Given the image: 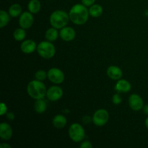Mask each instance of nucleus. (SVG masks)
<instances>
[{
    "label": "nucleus",
    "mask_w": 148,
    "mask_h": 148,
    "mask_svg": "<svg viewBox=\"0 0 148 148\" xmlns=\"http://www.w3.org/2000/svg\"><path fill=\"white\" fill-rule=\"evenodd\" d=\"M145 126H146V127H147V129L148 130V116L147 117V119H145Z\"/></svg>",
    "instance_id": "33"
},
{
    "label": "nucleus",
    "mask_w": 148,
    "mask_h": 148,
    "mask_svg": "<svg viewBox=\"0 0 148 148\" xmlns=\"http://www.w3.org/2000/svg\"><path fill=\"white\" fill-rule=\"evenodd\" d=\"M103 12V9L102 6L100 4H94L90 7V15L92 16V17H99L100 16L102 15Z\"/></svg>",
    "instance_id": "20"
},
{
    "label": "nucleus",
    "mask_w": 148,
    "mask_h": 148,
    "mask_svg": "<svg viewBox=\"0 0 148 148\" xmlns=\"http://www.w3.org/2000/svg\"><path fill=\"white\" fill-rule=\"evenodd\" d=\"M143 110V111H144L145 114L146 115L148 116V104H146V105L144 106Z\"/></svg>",
    "instance_id": "31"
},
{
    "label": "nucleus",
    "mask_w": 148,
    "mask_h": 148,
    "mask_svg": "<svg viewBox=\"0 0 148 148\" xmlns=\"http://www.w3.org/2000/svg\"><path fill=\"white\" fill-rule=\"evenodd\" d=\"M109 120V114L108 111L103 108H100L94 113L92 116V122L97 127L106 125Z\"/></svg>",
    "instance_id": "6"
},
{
    "label": "nucleus",
    "mask_w": 148,
    "mask_h": 148,
    "mask_svg": "<svg viewBox=\"0 0 148 148\" xmlns=\"http://www.w3.org/2000/svg\"><path fill=\"white\" fill-rule=\"evenodd\" d=\"M69 137L75 143H79L84 140L85 132L83 127L79 123H74L70 125L68 131Z\"/></svg>",
    "instance_id": "5"
},
{
    "label": "nucleus",
    "mask_w": 148,
    "mask_h": 148,
    "mask_svg": "<svg viewBox=\"0 0 148 148\" xmlns=\"http://www.w3.org/2000/svg\"><path fill=\"white\" fill-rule=\"evenodd\" d=\"M13 37H14V40L17 41H22L24 40L26 37V31L25 29L23 28L20 27V28L15 29V30L13 33Z\"/></svg>",
    "instance_id": "22"
},
{
    "label": "nucleus",
    "mask_w": 148,
    "mask_h": 148,
    "mask_svg": "<svg viewBox=\"0 0 148 148\" xmlns=\"http://www.w3.org/2000/svg\"><path fill=\"white\" fill-rule=\"evenodd\" d=\"M129 106L134 111H140L144 107V101L138 94H132L129 97Z\"/></svg>",
    "instance_id": "10"
},
{
    "label": "nucleus",
    "mask_w": 148,
    "mask_h": 148,
    "mask_svg": "<svg viewBox=\"0 0 148 148\" xmlns=\"http://www.w3.org/2000/svg\"><path fill=\"white\" fill-rule=\"evenodd\" d=\"M6 116H7V119L10 120V121H13L14 119V118H15V116H14L13 112H7L6 114Z\"/></svg>",
    "instance_id": "30"
},
{
    "label": "nucleus",
    "mask_w": 148,
    "mask_h": 148,
    "mask_svg": "<svg viewBox=\"0 0 148 148\" xmlns=\"http://www.w3.org/2000/svg\"><path fill=\"white\" fill-rule=\"evenodd\" d=\"M34 23V17L30 12H24L22 13L19 18V25L24 29H29L32 27Z\"/></svg>",
    "instance_id": "9"
},
{
    "label": "nucleus",
    "mask_w": 148,
    "mask_h": 148,
    "mask_svg": "<svg viewBox=\"0 0 148 148\" xmlns=\"http://www.w3.org/2000/svg\"><path fill=\"white\" fill-rule=\"evenodd\" d=\"M46 85L42 81L34 79L30 81L27 86V92L30 98L38 100L44 98L46 96Z\"/></svg>",
    "instance_id": "2"
},
{
    "label": "nucleus",
    "mask_w": 148,
    "mask_h": 148,
    "mask_svg": "<svg viewBox=\"0 0 148 148\" xmlns=\"http://www.w3.org/2000/svg\"><path fill=\"white\" fill-rule=\"evenodd\" d=\"M46 108H47V104H46V101L43 98L36 100V102L34 104V109L38 114H43L46 111Z\"/></svg>",
    "instance_id": "19"
},
{
    "label": "nucleus",
    "mask_w": 148,
    "mask_h": 148,
    "mask_svg": "<svg viewBox=\"0 0 148 148\" xmlns=\"http://www.w3.org/2000/svg\"><path fill=\"white\" fill-rule=\"evenodd\" d=\"M79 147L81 148H91L92 147V145L90 141H85L81 143Z\"/></svg>",
    "instance_id": "27"
},
{
    "label": "nucleus",
    "mask_w": 148,
    "mask_h": 148,
    "mask_svg": "<svg viewBox=\"0 0 148 148\" xmlns=\"http://www.w3.org/2000/svg\"><path fill=\"white\" fill-rule=\"evenodd\" d=\"M132 85L129 81L124 79H120L117 80L115 85V90L119 92H128L131 90Z\"/></svg>",
    "instance_id": "15"
},
{
    "label": "nucleus",
    "mask_w": 148,
    "mask_h": 148,
    "mask_svg": "<svg viewBox=\"0 0 148 148\" xmlns=\"http://www.w3.org/2000/svg\"><path fill=\"white\" fill-rule=\"evenodd\" d=\"M48 79L53 84H59L62 83L64 81L65 76L64 72L61 69H58L56 67L51 68L48 71Z\"/></svg>",
    "instance_id": "7"
},
{
    "label": "nucleus",
    "mask_w": 148,
    "mask_h": 148,
    "mask_svg": "<svg viewBox=\"0 0 148 148\" xmlns=\"http://www.w3.org/2000/svg\"><path fill=\"white\" fill-rule=\"evenodd\" d=\"M10 17L11 16L10 15L9 12L7 13L4 10L0 11V27L1 28H3L8 24L10 20Z\"/></svg>",
    "instance_id": "23"
},
{
    "label": "nucleus",
    "mask_w": 148,
    "mask_h": 148,
    "mask_svg": "<svg viewBox=\"0 0 148 148\" xmlns=\"http://www.w3.org/2000/svg\"><path fill=\"white\" fill-rule=\"evenodd\" d=\"M69 20V14L61 10L53 11L49 17L51 25L56 29H62L67 25Z\"/></svg>",
    "instance_id": "3"
},
{
    "label": "nucleus",
    "mask_w": 148,
    "mask_h": 148,
    "mask_svg": "<svg viewBox=\"0 0 148 148\" xmlns=\"http://www.w3.org/2000/svg\"><path fill=\"white\" fill-rule=\"evenodd\" d=\"M27 9L32 14H37L41 9V4L39 0H30L27 4Z\"/></svg>",
    "instance_id": "18"
},
{
    "label": "nucleus",
    "mask_w": 148,
    "mask_h": 148,
    "mask_svg": "<svg viewBox=\"0 0 148 148\" xmlns=\"http://www.w3.org/2000/svg\"><path fill=\"white\" fill-rule=\"evenodd\" d=\"M0 147L1 148H11V146L9 144H7V143H1V145H0Z\"/></svg>",
    "instance_id": "32"
},
{
    "label": "nucleus",
    "mask_w": 148,
    "mask_h": 148,
    "mask_svg": "<svg viewBox=\"0 0 148 148\" xmlns=\"http://www.w3.org/2000/svg\"><path fill=\"white\" fill-rule=\"evenodd\" d=\"M81 1L82 4L86 7H90L95 2V0H81Z\"/></svg>",
    "instance_id": "28"
},
{
    "label": "nucleus",
    "mask_w": 148,
    "mask_h": 148,
    "mask_svg": "<svg viewBox=\"0 0 148 148\" xmlns=\"http://www.w3.org/2000/svg\"><path fill=\"white\" fill-rule=\"evenodd\" d=\"M37 51L39 56L46 59H51L56 53V49L53 44L49 40H45L38 43L37 46Z\"/></svg>",
    "instance_id": "4"
},
{
    "label": "nucleus",
    "mask_w": 148,
    "mask_h": 148,
    "mask_svg": "<svg viewBox=\"0 0 148 148\" xmlns=\"http://www.w3.org/2000/svg\"><path fill=\"white\" fill-rule=\"evenodd\" d=\"M46 77H48V72L43 70V69L38 70L36 72V74H35V78H36V79L42 81V82L44 81L46 79Z\"/></svg>",
    "instance_id": "24"
},
{
    "label": "nucleus",
    "mask_w": 148,
    "mask_h": 148,
    "mask_svg": "<svg viewBox=\"0 0 148 148\" xmlns=\"http://www.w3.org/2000/svg\"><path fill=\"white\" fill-rule=\"evenodd\" d=\"M53 127H56V129H62L66 125V118L62 114H57L53 117L52 120Z\"/></svg>",
    "instance_id": "16"
},
{
    "label": "nucleus",
    "mask_w": 148,
    "mask_h": 148,
    "mask_svg": "<svg viewBox=\"0 0 148 148\" xmlns=\"http://www.w3.org/2000/svg\"><path fill=\"white\" fill-rule=\"evenodd\" d=\"M9 14L12 17H20L22 14V7L19 4H13L9 8Z\"/></svg>",
    "instance_id": "21"
},
{
    "label": "nucleus",
    "mask_w": 148,
    "mask_h": 148,
    "mask_svg": "<svg viewBox=\"0 0 148 148\" xmlns=\"http://www.w3.org/2000/svg\"><path fill=\"white\" fill-rule=\"evenodd\" d=\"M121 101H122V98H121L119 94L116 93L113 95L112 102L114 105H119L121 103Z\"/></svg>",
    "instance_id": "25"
},
{
    "label": "nucleus",
    "mask_w": 148,
    "mask_h": 148,
    "mask_svg": "<svg viewBox=\"0 0 148 148\" xmlns=\"http://www.w3.org/2000/svg\"><path fill=\"white\" fill-rule=\"evenodd\" d=\"M91 121H92V118H91L89 116H83V118H82V122L85 124H90Z\"/></svg>",
    "instance_id": "29"
},
{
    "label": "nucleus",
    "mask_w": 148,
    "mask_h": 148,
    "mask_svg": "<svg viewBox=\"0 0 148 148\" xmlns=\"http://www.w3.org/2000/svg\"><path fill=\"white\" fill-rule=\"evenodd\" d=\"M69 19L74 24L81 25L87 23L89 18V10L83 4H76L72 7L69 12Z\"/></svg>",
    "instance_id": "1"
},
{
    "label": "nucleus",
    "mask_w": 148,
    "mask_h": 148,
    "mask_svg": "<svg viewBox=\"0 0 148 148\" xmlns=\"http://www.w3.org/2000/svg\"><path fill=\"white\" fill-rule=\"evenodd\" d=\"M63 90L61 87L58 86V85H53L47 90L46 98H48L49 101L54 102V101L60 100L63 96Z\"/></svg>",
    "instance_id": "8"
},
{
    "label": "nucleus",
    "mask_w": 148,
    "mask_h": 148,
    "mask_svg": "<svg viewBox=\"0 0 148 148\" xmlns=\"http://www.w3.org/2000/svg\"><path fill=\"white\" fill-rule=\"evenodd\" d=\"M59 36L64 41H72L76 37V32L75 29L72 27L65 26L59 31Z\"/></svg>",
    "instance_id": "11"
},
{
    "label": "nucleus",
    "mask_w": 148,
    "mask_h": 148,
    "mask_svg": "<svg viewBox=\"0 0 148 148\" xmlns=\"http://www.w3.org/2000/svg\"><path fill=\"white\" fill-rule=\"evenodd\" d=\"M36 49H37L36 43L31 39L23 40V43L20 45V50L22 51V52L26 53V54H30V53H33Z\"/></svg>",
    "instance_id": "14"
},
{
    "label": "nucleus",
    "mask_w": 148,
    "mask_h": 148,
    "mask_svg": "<svg viewBox=\"0 0 148 148\" xmlns=\"http://www.w3.org/2000/svg\"><path fill=\"white\" fill-rule=\"evenodd\" d=\"M7 113V106L4 102L1 103V105H0V115L4 116V114L6 115V114Z\"/></svg>",
    "instance_id": "26"
},
{
    "label": "nucleus",
    "mask_w": 148,
    "mask_h": 148,
    "mask_svg": "<svg viewBox=\"0 0 148 148\" xmlns=\"http://www.w3.org/2000/svg\"><path fill=\"white\" fill-rule=\"evenodd\" d=\"M13 130L11 126L6 122L0 124V137L3 140H9L12 138Z\"/></svg>",
    "instance_id": "12"
},
{
    "label": "nucleus",
    "mask_w": 148,
    "mask_h": 148,
    "mask_svg": "<svg viewBox=\"0 0 148 148\" xmlns=\"http://www.w3.org/2000/svg\"><path fill=\"white\" fill-rule=\"evenodd\" d=\"M106 73L108 77L113 80H119L121 79L123 76V72L121 68L115 65H111L108 66Z\"/></svg>",
    "instance_id": "13"
},
{
    "label": "nucleus",
    "mask_w": 148,
    "mask_h": 148,
    "mask_svg": "<svg viewBox=\"0 0 148 148\" xmlns=\"http://www.w3.org/2000/svg\"><path fill=\"white\" fill-rule=\"evenodd\" d=\"M58 29L52 27L49 28L46 31L45 33V38L47 40L51 42H53L58 38V36H59V32H58Z\"/></svg>",
    "instance_id": "17"
}]
</instances>
